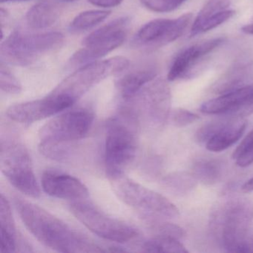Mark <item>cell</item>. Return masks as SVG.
I'll return each mask as SVG.
<instances>
[{"instance_id":"1","label":"cell","mask_w":253,"mask_h":253,"mask_svg":"<svg viewBox=\"0 0 253 253\" xmlns=\"http://www.w3.org/2000/svg\"><path fill=\"white\" fill-rule=\"evenodd\" d=\"M16 206L28 230L45 247L60 253L106 252L89 238L39 206L22 199H17Z\"/></svg>"},{"instance_id":"2","label":"cell","mask_w":253,"mask_h":253,"mask_svg":"<svg viewBox=\"0 0 253 253\" xmlns=\"http://www.w3.org/2000/svg\"><path fill=\"white\" fill-rule=\"evenodd\" d=\"M210 224L226 252L253 253V204L247 198L224 203L213 213Z\"/></svg>"},{"instance_id":"3","label":"cell","mask_w":253,"mask_h":253,"mask_svg":"<svg viewBox=\"0 0 253 253\" xmlns=\"http://www.w3.org/2000/svg\"><path fill=\"white\" fill-rule=\"evenodd\" d=\"M125 109L111 118L106 127L104 161L109 180L125 175L137 153V118Z\"/></svg>"},{"instance_id":"4","label":"cell","mask_w":253,"mask_h":253,"mask_svg":"<svg viewBox=\"0 0 253 253\" xmlns=\"http://www.w3.org/2000/svg\"><path fill=\"white\" fill-rule=\"evenodd\" d=\"M93 121L94 114L87 109L67 111L52 118L40 130V151L47 158L66 159L70 143L85 137Z\"/></svg>"},{"instance_id":"5","label":"cell","mask_w":253,"mask_h":253,"mask_svg":"<svg viewBox=\"0 0 253 253\" xmlns=\"http://www.w3.org/2000/svg\"><path fill=\"white\" fill-rule=\"evenodd\" d=\"M63 34L57 32L29 33L14 31L1 45V60L5 64L28 66L64 43Z\"/></svg>"},{"instance_id":"6","label":"cell","mask_w":253,"mask_h":253,"mask_svg":"<svg viewBox=\"0 0 253 253\" xmlns=\"http://www.w3.org/2000/svg\"><path fill=\"white\" fill-rule=\"evenodd\" d=\"M110 181L118 198L140 211L149 221L175 218L179 216L178 209L169 200L125 175L112 179Z\"/></svg>"},{"instance_id":"7","label":"cell","mask_w":253,"mask_h":253,"mask_svg":"<svg viewBox=\"0 0 253 253\" xmlns=\"http://www.w3.org/2000/svg\"><path fill=\"white\" fill-rule=\"evenodd\" d=\"M128 66L129 61L124 57H114L88 63L78 68L51 92L64 96L76 103L87 91L105 78L124 72Z\"/></svg>"},{"instance_id":"8","label":"cell","mask_w":253,"mask_h":253,"mask_svg":"<svg viewBox=\"0 0 253 253\" xmlns=\"http://www.w3.org/2000/svg\"><path fill=\"white\" fill-rule=\"evenodd\" d=\"M129 23L128 17H121L90 34L83 41L84 48L69 59V67L80 68L97 61L121 46L126 38Z\"/></svg>"},{"instance_id":"9","label":"cell","mask_w":253,"mask_h":253,"mask_svg":"<svg viewBox=\"0 0 253 253\" xmlns=\"http://www.w3.org/2000/svg\"><path fill=\"white\" fill-rule=\"evenodd\" d=\"M71 212L87 229L108 241L125 244L138 236V229L124 220L109 216L85 201H73Z\"/></svg>"},{"instance_id":"10","label":"cell","mask_w":253,"mask_h":253,"mask_svg":"<svg viewBox=\"0 0 253 253\" xmlns=\"http://www.w3.org/2000/svg\"><path fill=\"white\" fill-rule=\"evenodd\" d=\"M0 166L2 174L15 189L31 198H39L41 190L32 168L31 158L22 143L2 140Z\"/></svg>"},{"instance_id":"11","label":"cell","mask_w":253,"mask_h":253,"mask_svg":"<svg viewBox=\"0 0 253 253\" xmlns=\"http://www.w3.org/2000/svg\"><path fill=\"white\" fill-rule=\"evenodd\" d=\"M192 19L191 13L176 20L157 19L142 26L132 39L136 48H155L174 42L183 35Z\"/></svg>"},{"instance_id":"12","label":"cell","mask_w":253,"mask_h":253,"mask_svg":"<svg viewBox=\"0 0 253 253\" xmlns=\"http://www.w3.org/2000/svg\"><path fill=\"white\" fill-rule=\"evenodd\" d=\"M247 126V121L241 118L210 123L198 130L196 139L200 143H206L210 152H220L235 144L242 137Z\"/></svg>"},{"instance_id":"13","label":"cell","mask_w":253,"mask_h":253,"mask_svg":"<svg viewBox=\"0 0 253 253\" xmlns=\"http://www.w3.org/2000/svg\"><path fill=\"white\" fill-rule=\"evenodd\" d=\"M42 189L47 195L59 199L85 201L89 192L81 180L70 174L57 171H45L41 178Z\"/></svg>"},{"instance_id":"14","label":"cell","mask_w":253,"mask_h":253,"mask_svg":"<svg viewBox=\"0 0 253 253\" xmlns=\"http://www.w3.org/2000/svg\"><path fill=\"white\" fill-rule=\"evenodd\" d=\"M223 41V38H214L198 42L183 50L177 54L171 64L167 75L168 81H174L186 77L193 66L221 45Z\"/></svg>"},{"instance_id":"15","label":"cell","mask_w":253,"mask_h":253,"mask_svg":"<svg viewBox=\"0 0 253 253\" xmlns=\"http://www.w3.org/2000/svg\"><path fill=\"white\" fill-rule=\"evenodd\" d=\"M253 97V84H250L205 102L200 109L207 115L237 114L250 103Z\"/></svg>"},{"instance_id":"16","label":"cell","mask_w":253,"mask_h":253,"mask_svg":"<svg viewBox=\"0 0 253 253\" xmlns=\"http://www.w3.org/2000/svg\"><path fill=\"white\" fill-rule=\"evenodd\" d=\"M156 76V70L153 68L134 69L127 72L118 80L117 88L121 97L128 100L140 92Z\"/></svg>"},{"instance_id":"17","label":"cell","mask_w":253,"mask_h":253,"mask_svg":"<svg viewBox=\"0 0 253 253\" xmlns=\"http://www.w3.org/2000/svg\"><path fill=\"white\" fill-rule=\"evenodd\" d=\"M0 252L2 253L16 251V227L11 205L7 198L1 194L0 198Z\"/></svg>"},{"instance_id":"18","label":"cell","mask_w":253,"mask_h":253,"mask_svg":"<svg viewBox=\"0 0 253 253\" xmlns=\"http://www.w3.org/2000/svg\"><path fill=\"white\" fill-rule=\"evenodd\" d=\"M61 9L52 2H40L34 5L26 16L28 26L32 29H46L56 23L60 17Z\"/></svg>"},{"instance_id":"19","label":"cell","mask_w":253,"mask_h":253,"mask_svg":"<svg viewBox=\"0 0 253 253\" xmlns=\"http://www.w3.org/2000/svg\"><path fill=\"white\" fill-rule=\"evenodd\" d=\"M252 72L251 65L235 66L217 81L213 86V91L216 94H222L247 85L244 84L250 78Z\"/></svg>"},{"instance_id":"20","label":"cell","mask_w":253,"mask_h":253,"mask_svg":"<svg viewBox=\"0 0 253 253\" xmlns=\"http://www.w3.org/2000/svg\"><path fill=\"white\" fill-rule=\"evenodd\" d=\"M141 248L142 251L147 253H188L180 239L166 235H156L147 240L143 243Z\"/></svg>"},{"instance_id":"21","label":"cell","mask_w":253,"mask_h":253,"mask_svg":"<svg viewBox=\"0 0 253 253\" xmlns=\"http://www.w3.org/2000/svg\"><path fill=\"white\" fill-rule=\"evenodd\" d=\"M222 164L217 160L198 161L193 167V176L206 184H214L221 178L223 170Z\"/></svg>"},{"instance_id":"22","label":"cell","mask_w":253,"mask_h":253,"mask_svg":"<svg viewBox=\"0 0 253 253\" xmlns=\"http://www.w3.org/2000/svg\"><path fill=\"white\" fill-rule=\"evenodd\" d=\"M111 14V11L91 10L78 14L69 26L72 32H83L88 30L97 25L103 23Z\"/></svg>"},{"instance_id":"23","label":"cell","mask_w":253,"mask_h":253,"mask_svg":"<svg viewBox=\"0 0 253 253\" xmlns=\"http://www.w3.org/2000/svg\"><path fill=\"white\" fill-rule=\"evenodd\" d=\"M229 5H230L229 0H210L208 1L207 4L203 7L202 9L199 11L195 21H194L192 29H191V38L199 35L200 27L207 19L218 11L227 9Z\"/></svg>"},{"instance_id":"24","label":"cell","mask_w":253,"mask_h":253,"mask_svg":"<svg viewBox=\"0 0 253 253\" xmlns=\"http://www.w3.org/2000/svg\"><path fill=\"white\" fill-rule=\"evenodd\" d=\"M232 158L240 167H249L253 164V129L235 149Z\"/></svg>"},{"instance_id":"25","label":"cell","mask_w":253,"mask_h":253,"mask_svg":"<svg viewBox=\"0 0 253 253\" xmlns=\"http://www.w3.org/2000/svg\"><path fill=\"white\" fill-rule=\"evenodd\" d=\"M0 88L4 92L11 94H18L22 91L20 81L2 62L0 67Z\"/></svg>"},{"instance_id":"26","label":"cell","mask_w":253,"mask_h":253,"mask_svg":"<svg viewBox=\"0 0 253 253\" xmlns=\"http://www.w3.org/2000/svg\"><path fill=\"white\" fill-rule=\"evenodd\" d=\"M150 11L158 13L171 12L177 9L186 0H140Z\"/></svg>"},{"instance_id":"27","label":"cell","mask_w":253,"mask_h":253,"mask_svg":"<svg viewBox=\"0 0 253 253\" xmlns=\"http://www.w3.org/2000/svg\"><path fill=\"white\" fill-rule=\"evenodd\" d=\"M195 176L189 174H175L170 176L167 179V183L170 189L179 193L188 192L195 186Z\"/></svg>"},{"instance_id":"28","label":"cell","mask_w":253,"mask_h":253,"mask_svg":"<svg viewBox=\"0 0 253 253\" xmlns=\"http://www.w3.org/2000/svg\"><path fill=\"white\" fill-rule=\"evenodd\" d=\"M235 12L233 10L226 9L218 11L209 17L201 24L199 29V34L209 32L215 29L217 26L224 23L235 15Z\"/></svg>"},{"instance_id":"29","label":"cell","mask_w":253,"mask_h":253,"mask_svg":"<svg viewBox=\"0 0 253 253\" xmlns=\"http://www.w3.org/2000/svg\"><path fill=\"white\" fill-rule=\"evenodd\" d=\"M199 118L198 115L186 109H176L172 113L173 123L178 127L186 126L198 121Z\"/></svg>"},{"instance_id":"30","label":"cell","mask_w":253,"mask_h":253,"mask_svg":"<svg viewBox=\"0 0 253 253\" xmlns=\"http://www.w3.org/2000/svg\"><path fill=\"white\" fill-rule=\"evenodd\" d=\"M88 2L94 6L101 8H113L118 6L123 0H88Z\"/></svg>"},{"instance_id":"31","label":"cell","mask_w":253,"mask_h":253,"mask_svg":"<svg viewBox=\"0 0 253 253\" xmlns=\"http://www.w3.org/2000/svg\"><path fill=\"white\" fill-rule=\"evenodd\" d=\"M253 113V97L250 103L244 106L241 110H240L236 115H239V116H246V115H251Z\"/></svg>"},{"instance_id":"32","label":"cell","mask_w":253,"mask_h":253,"mask_svg":"<svg viewBox=\"0 0 253 253\" xmlns=\"http://www.w3.org/2000/svg\"><path fill=\"white\" fill-rule=\"evenodd\" d=\"M241 189H242L243 192H253V177L247 180V181L243 185Z\"/></svg>"},{"instance_id":"33","label":"cell","mask_w":253,"mask_h":253,"mask_svg":"<svg viewBox=\"0 0 253 253\" xmlns=\"http://www.w3.org/2000/svg\"><path fill=\"white\" fill-rule=\"evenodd\" d=\"M241 31L247 35H253V23L251 24L246 25L244 27L241 28Z\"/></svg>"},{"instance_id":"34","label":"cell","mask_w":253,"mask_h":253,"mask_svg":"<svg viewBox=\"0 0 253 253\" xmlns=\"http://www.w3.org/2000/svg\"><path fill=\"white\" fill-rule=\"evenodd\" d=\"M23 1H29V0H0L1 3H4V2H23Z\"/></svg>"},{"instance_id":"35","label":"cell","mask_w":253,"mask_h":253,"mask_svg":"<svg viewBox=\"0 0 253 253\" xmlns=\"http://www.w3.org/2000/svg\"><path fill=\"white\" fill-rule=\"evenodd\" d=\"M57 1L63 2H76V1H78V0H57Z\"/></svg>"},{"instance_id":"36","label":"cell","mask_w":253,"mask_h":253,"mask_svg":"<svg viewBox=\"0 0 253 253\" xmlns=\"http://www.w3.org/2000/svg\"><path fill=\"white\" fill-rule=\"evenodd\" d=\"M252 20H253V19H252Z\"/></svg>"}]
</instances>
